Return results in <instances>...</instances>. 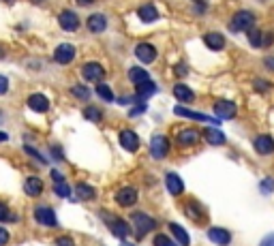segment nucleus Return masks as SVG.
Masks as SVG:
<instances>
[{"instance_id":"obj_1","label":"nucleus","mask_w":274,"mask_h":246,"mask_svg":"<svg viewBox=\"0 0 274 246\" xmlns=\"http://www.w3.org/2000/svg\"><path fill=\"white\" fill-rule=\"evenodd\" d=\"M253 24H255V15L250 13V11H238L229 22V30L231 32H244V30H249V28H253Z\"/></svg>"},{"instance_id":"obj_2","label":"nucleus","mask_w":274,"mask_h":246,"mask_svg":"<svg viewBox=\"0 0 274 246\" xmlns=\"http://www.w3.org/2000/svg\"><path fill=\"white\" fill-rule=\"evenodd\" d=\"M131 222L135 225V229H137V238H144L146 233L154 231V227H156V221L152 219V216L144 214V212H135V214H133Z\"/></svg>"},{"instance_id":"obj_3","label":"nucleus","mask_w":274,"mask_h":246,"mask_svg":"<svg viewBox=\"0 0 274 246\" xmlns=\"http://www.w3.org/2000/svg\"><path fill=\"white\" fill-rule=\"evenodd\" d=\"M150 154H152V159H165L167 154H170V139L163 137V135H154L152 142H150Z\"/></svg>"},{"instance_id":"obj_4","label":"nucleus","mask_w":274,"mask_h":246,"mask_svg":"<svg viewBox=\"0 0 274 246\" xmlns=\"http://www.w3.org/2000/svg\"><path fill=\"white\" fill-rule=\"evenodd\" d=\"M58 24H60L62 30H67V32H75L79 28V17L75 11L71 9H65L60 15H58Z\"/></svg>"},{"instance_id":"obj_5","label":"nucleus","mask_w":274,"mask_h":246,"mask_svg":"<svg viewBox=\"0 0 274 246\" xmlns=\"http://www.w3.org/2000/svg\"><path fill=\"white\" fill-rule=\"evenodd\" d=\"M214 114H217L221 120H231V118H236L238 107L231 101H225V98H221V101L214 103Z\"/></svg>"},{"instance_id":"obj_6","label":"nucleus","mask_w":274,"mask_h":246,"mask_svg":"<svg viewBox=\"0 0 274 246\" xmlns=\"http://www.w3.org/2000/svg\"><path fill=\"white\" fill-rule=\"evenodd\" d=\"M34 219H37L39 225H45V227H56L58 221H56V212L51 208H43L39 206L34 210Z\"/></svg>"},{"instance_id":"obj_7","label":"nucleus","mask_w":274,"mask_h":246,"mask_svg":"<svg viewBox=\"0 0 274 246\" xmlns=\"http://www.w3.org/2000/svg\"><path fill=\"white\" fill-rule=\"evenodd\" d=\"M75 58V48L71 43H60L54 51V60L58 64H69Z\"/></svg>"},{"instance_id":"obj_8","label":"nucleus","mask_w":274,"mask_h":246,"mask_svg":"<svg viewBox=\"0 0 274 246\" xmlns=\"http://www.w3.org/2000/svg\"><path fill=\"white\" fill-rule=\"evenodd\" d=\"M116 201H118V206H122V208L133 206V203H137V191L133 189V186H125V189H120L116 193Z\"/></svg>"},{"instance_id":"obj_9","label":"nucleus","mask_w":274,"mask_h":246,"mask_svg":"<svg viewBox=\"0 0 274 246\" xmlns=\"http://www.w3.org/2000/svg\"><path fill=\"white\" fill-rule=\"evenodd\" d=\"M81 75H84V79H88V81H101L105 77V69L99 62H88V64H84V69H81Z\"/></svg>"},{"instance_id":"obj_10","label":"nucleus","mask_w":274,"mask_h":246,"mask_svg":"<svg viewBox=\"0 0 274 246\" xmlns=\"http://www.w3.org/2000/svg\"><path fill=\"white\" fill-rule=\"evenodd\" d=\"M199 137H201V133L197 131V128H182V131L176 133L178 146H193L199 142Z\"/></svg>"},{"instance_id":"obj_11","label":"nucleus","mask_w":274,"mask_h":246,"mask_svg":"<svg viewBox=\"0 0 274 246\" xmlns=\"http://www.w3.org/2000/svg\"><path fill=\"white\" fill-rule=\"evenodd\" d=\"M107 225H109V229H112L114 236H118L120 240H125L126 236H131V227H129V222H125L122 219H118V216H112V219L107 221Z\"/></svg>"},{"instance_id":"obj_12","label":"nucleus","mask_w":274,"mask_h":246,"mask_svg":"<svg viewBox=\"0 0 274 246\" xmlns=\"http://www.w3.org/2000/svg\"><path fill=\"white\" fill-rule=\"evenodd\" d=\"M135 56L139 62L150 64V62H154V58H156V49H154V45H150V43H139L135 48Z\"/></svg>"},{"instance_id":"obj_13","label":"nucleus","mask_w":274,"mask_h":246,"mask_svg":"<svg viewBox=\"0 0 274 246\" xmlns=\"http://www.w3.org/2000/svg\"><path fill=\"white\" fill-rule=\"evenodd\" d=\"M120 146L125 150H129V152H135L139 148V137H137V133H133V131H122L120 133Z\"/></svg>"},{"instance_id":"obj_14","label":"nucleus","mask_w":274,"mask_h":246,"mask_svg":"<svg viewBox=\"0 0 274 246\" xmlns=\"http://www.w3.org/2000/svg\"><path fill=\"white\" fill-rule=\"evenodd\" d=\"M208 238L212 240L214 244H219V246H227L231 242V233L223 229V227H212V229L208 231Z\"/></svg>"},{"instance_id":"obj_15","label":"nucleus","mask_w":274,"mask_h":246,"mask_svg":"<svg viewBox=\"0 0 274 246\" xmlns=\"http://www.w3.org/2000/svg\"><path fill=\"white\" fill-rule=\"evenodd\" d=\"M28 107L32 111H37V114H43V111L50 109V101L45 95H30L28 97Z\"/></svg>"},{"instance_id":"obj_16","label":"nucleus","mask_w":274,"mask_h":246,"mask_svg":"<svg viewBox=\"0 0 274 246\" xmlns=\"http://www.w3.org/2000/svg\"><path fill=\"white\" fill-rule=\"evenodd\" d=\"M165 184H167V191H170L172 195H182L184 193V182L178 173H167Z\"/></svg>"},{"instance_id":"obj_17","label":"nucleus","mask_w":274,"mask_h":246,"mask_svg":"<svg viewBox=\"0 0 274 246\" xmlns=\"http://www.w3.org/2000/svg\"><path fill=\"white\" fill-rule=\"evenodd\" d=\"M174 114L176 116H184V118H191V120H199V122H214L217 124V120L214 118H210V116H203L199 114V111H191V109H186V107H174Z\"/></svg>"},{"instance_id":"obj_18","label":"nucleus","mask_w":274,"mask_h":246,"mask_svg":"<svg viewBox=\"0 0 274 246\" xmlns=\"http://www.w3.org/2000/svg\"><path fill=\"white\" fill-rule=\"evenodd\" d=\"M24 193L30 197H39L41 193H43V180L34 178V175H30V178H26L24 182Z\"/></svg>"},{"instance_id":"obj_19","label":"nucleus","mask_w":274,"mask_h":246,"mask_svg":"<svg viewBox=\"0 0 274 246\" xmlns=\"http://www.w3.org/2000/svg\"><path fill=\"white\" fill-rule=\"evenodd\" d=\"M174 97H176L178 101H182V103H193L195 101V92L191 90L189 86H184V84L174 86Z\"/></svg>"},{"instance_id":"obj_20","label":"nucleus","mask_w":274,"mask_h":246,"mask_svg":"<svg viewBox=\"0 0 274 246\" xmlns=\"http://www.w3.org/2000/svg\"><path fill=\"white\" fill-rule=\"evenodd\" d=\"M75 197H77L79 201H90V199L97 197V191H95V186H90L86 182H79L77 186H75Z\"/></svg>"},{"instance_id":"obj_21","label":"nucleus","mask_w":274,"mask_h":246,"mask_svg":"<svg viewBox=\"0 0 274 246\" xmlns=\"http://www.w3.org/2000/svg\"><path fill=\"white\" fill-rule=\"evenodd\" d=\"M105 28H107V20H105V15H101V13H92V15L88 17V30H90V32L99 34V32H103Z\"/></svg>"},{"instance_id":"obj_22","label":"nucleus","mask_w":274,"mask_h":246,"mask_svg":"<svg viewBox=\"0 0 274 246\" xmlns=\"http://www.w3.org/2000/svg\"><path fill=\"white\" fill-rule=\"evenodd\" d=\"M137 15L142 22H146V24L159 20V11H156V7H152V4H142V7L137 9Z\"/></svg>"},{"instance_id":"obj_23","label":"nucleus","mask_w":274,"mask_h":246,"mask_svg":"<svg viewBox=\"0 0 274 246\" xmlns=\"http://www.w3.org/2000/svg\"><path fill=\"white\" fill-rule=\"evenodd\" d=\"M203 43H206L210 49L221 51L225 48V37H223V34H219V32H208L206 37H203Z\"/></svg>"},{"instance_id":"obj_24","label":"nucleus","mask_w":274,"mask_h":246,"mask_svg":"<svg viewBox=\"0 0 274 246\" xmlns=\"http://www.w3.org/2000/svg\"><path fill=\"white\" fill-rule=\"evenodd\" d=\"M203 137H206V142L210 146H223L225 144V133L221 131V128H208V131H203Z\"/></svg>"},{"instance_id":"obj_25","label":"nucleus","mask_w":274,"mask_h":246,"mask_svg":"<svg viewBox=\"0 0 274 246\" xmlns=\"http://www.w3.org/2000/svg\"><path fill=\"white\" fill-rule=\"evenodd\" d=\"M255 150H257L259 154H272V152H274L272 137H268V135L257 137V139H255Z\"/></svg>"},{"instance_id":"obj_26","label":"nucleus","mask_w":274,"mask_h":246,"mask_svg":"<svg viewBox=\"0 0 274 246\" xmlns=\"http://www.w3.org/2000/svg\"><path fill=\"white\" fill-rule=\"evenodd\" d=\"M170 231L174 233V236H176V240H178L180 246H189V244H191L189 233H186V229H184V227H180L178 222H172V225H170Z\"/></svg>"},{"instance_id":"obj_27","label":"nucleus","mask_w":274,"mask_h":246,"mask_svg":"<svg viewBox=\"0 0 274 246\" xmlns=\"http://www.w3.org/2000/svg\"><path fill=\"white\" fill-rule=\"evenodd\" d=\"M135 88H137V95L142 98H148V97H152L156 92V86H154L152 79H146V81H142V84L135 86Z\"/></svg>"},{"instance_id":"obj_28","label":"nucleus","mask_w":274,"mask_h":246,"mask_svg":"<svg viewBox=\"0 0 274 246\" xmlns=\"http://www.w3.org/2000/svg\"><path fill=\"white\" fill-rule=\"evenodd\" d=\"M129 79H131V84H133V86H139V84H142V81H146V79H150V75L146 73V69L133 67L131 71H129Z\"/></svg>"},{"instance_id":"obj_29","label":"nucleus","mask_w":274,"mask_h":246,"mask_svg":"<svg viewBox=\"0 0 274 246\" xmlns=\"http://www.w3.org/2000/svg\"><path fill=\"white\" fill-rule=\"evenodd\" d=\"M247 34H249V41H250V45H253L255 49L264 45V37H261V30H259V28H255V26H253V28H249V30H247Z\"/></svg>"},{"instance_id":"obj_30","label":"nucleus","mask_w":274,"mask_h":246,"mask_svg":"<svg viewBox=\"0 0 274 246\" xmlns=\"http://www.w3.org/2000/svg\"><path fill=\"white\" fill-rule=\"evenodd\" d=\"M97 95L101 97L103 101H107V103L114 101V92H112V88H109L107 84H97Z\"/></svg>"},{"instance_id":"obj_31","label":"nucleus","mask_w":274,"mask_h":246,"mask_svg":"<svg viewBox=\"0 0 274 246\" xmlns=\"http://www.w3.org/2000/svg\"><path fill=\"white\" fill-rule=\"evenodd\" d=\"M186 214L191 216V221H195V222H203V214L199 212V210H195V201H191L189 206H186Z\"/></svg>"},{"instance_id":"obj_32","label":"nucleus","mask_w":274,"mask_h":246,"mask_svg":"<svg viewBox=\"0 0 274 246\" xmlns=\"http://www.w3.org/2000/svg\"><path fill=\"white\" fill-rule=\"evenodd\" d=\"M84 116L90 122H101V109H99V107H86L84 109Z\"/></svg>"},{"instance_id":"obj_33","label":"nucleus","mask_w":274,"mask_h":246,"mask_svg":"<svg viewBox=\"0 0 274 246\" xmlns=\"http://www.w3.org/2000/svg\"><path fill=\"white\" fill-rule=\"evenodd\" d=\"M71 92H73V97H77L81 98V101H86V98H90V90L86 86H73L71 88Z\"/></svg>"},{"instance_id":"obj_34","label":"nucleus","mask_w":274,"mask_h":246,"mask_svg":"<svg viewBox=\"0 0 274 246\" xmlns=\"http://www.w3.org/2000/svg\"><path fill=\"white\" fill-rule=\"evenodd\" d=\"M54 193L58 197H69V195H71V189H69V184H65V180H62V182H56Z\"/></svg>"},{"instance_id":"obj_35","label":"nucleus","mask_w":274,"mask_h":246,"mask_svg":"<svg viewBox=\"0 0 274 246\" xmlns=\"http://www.w3.org/2000/svg\"><path fill=\"white\" fill-rule=\"evenodd\" d=\"M154 246H176L167 236H154Z\"/></svg>"},{"instance_id":"obj_36","label":"nucleus","mask_w":274,"mask_h":246,"mask_svg":"<svg viewBox=\"0 0 274 246\" xmlns=\"http://www.w3.org/2000/svg\"><path fill=\"white\" fill-rule=\"evenodd\" d=\"M272 191H274V180L266 178L264 182H261V193H272Z\"/></svg>"},{"instance_id":"obj_37","label":"nucleus","mask_w":274,"mask_h":246,"mask_svg":"<svg viewBox=\"0 0 274 246\" xmlns=\"http://www.w3.org/2000/svg\"><path fill=\"white\" fill-rule=\"evenodd\" d=\"M24 150H26V152H28V154H30V156H34V159H37V161H41V163H45V156H43V154H39V152L34 150V148H30V146H26Z\"/></svg>"},{"instance_id":"obj_38","label":"nucleus","mask_w":274,"mask_h":246,"mask_svg":"<svg viewBox=\"0 0 274 246\" xmlns=\"http://www.w3.org/2000/svg\"><path fill=\"white\" fill-rule=\"evenodd\" d=\"M144 111H146V103H142V105H139V107H133V109L129 111V116H131V118H135V116L144 114Z\"/></svg>"},{"instance_id":"obj_39","label":"nucleus","mask_w":274,"mask_h":246,"mask_svg":"<svg viewBox=\"0 0 274 246\" xmlns=\"http://www.w3.org/2000/svg\"><path fill=\"white\" fill-rule=\"evenodd\" d=\"M7 90H9V79L4 75H0V95H4Z\"/></svg>"},{"instance_id":"obj_40","label":"nucleus","mask_w":274,"mask_h":246,"mask_svg":"<svg viewBox=\"0 0 274 246\" xmlns=\"http://www.w3.org/2000/svg\"><path fill=\"white\" fill-rule=\"evenodd\" d=\"M56 246H75L71 238H58L56 240Z\"/></svg>"},{"instance_id":"obj_41","label":"nucleus","mask_w":274,"mask_h":246,"mask_svg":"<svg viewBox=\"0 0 274 246\" xmlns=\"http://www.w3.org/2000/svg\"><path fill=\"white\" fill-rule=\"evenodd\" d=\"M9 242V231L7 229H2V227H0V246H4Z\"/></svg>"},{"instance_id":"obj_42","label":"nucleus","mask_w":274,"mask_h":246,"mask_svg":"<svg viewBox=\"0 0 274 246\" xmlns=\"http://www.w3.org/2000/svg\"><path fill=\"white\" fill-rule=\"evenodd\" d=\"M259 246H274V233H270V236H266L264 240H261Z\"/></svg>"},{"instance_id":"obj_43","label":"nucleus","mask_w":274,"mask_h":246,"mask_svg":"<svg viewBox=\"0 0 274 246\" xmlns=\"http://www.w3.org/2000/svg\"><path fill=\"white\" fill-rule=\"evenodd\" d=\"M9 219V210L4 203H0V221H7Z\"/></svg>"},{"instance_id":"obj_44","label":"nucleus","mask_w":274,"mask_h":246,"mask_svg":"<svg viewBox=\"0 0 274 246\" xmlns=\"http://www.w3.org/2000/svg\"><path fill=\"white\" fill-rule=\"evenodd\" d=\"M255 88H257V90H261V92H264V90H268V88H270V86H268L264 79H255Z\"/></svg>"},{"instance_id":"obj_45","label":"nucleus","mask_w":274,"mask_h":246,"mask_svg":"<svg viewBox=\"0 0 274 246\" xmlns=\"http://www.w3.org/2000/svg\"><path fill=\"white\" fill-rule=\"evenodd\" d=\"M266 67L270 69V71H274V58H266Z\"/></svg>"},{"instance_id":"obj_46","label":"nucleus","mask_w":274,"mask_h":246,"mask_svg":"<svg viewBox=\"0 0 274 246\" xmlns=\"http://www.w3.org/2000/svg\"><path fill=\"white\" fill-rule=\"evenodd\" d=\"M51 178H54V180H56V182H62V175H60V173H58V172H56V169H54V172H51Z\"/></svg>"},{"instance_id":"obj_47","label":"nucleus","mask_w":274,"mask_h":246,"mask_svg":"<svg viewBox=\"0 0 274 246\" xmlns=\"http://www.w3.org/2000/svg\"><path fill=\"white\" fill-rule=\"evenodd\" d=\"M176 73H178V75H184V73H186V67H180V64H178V67H176Z\"/></svg>"},{"instance_id":"obj_48","label":"nucleus","mask_w":274,"mask_h":246,"mask_svg":"<svg viewBox=\"0 0 274 246\" xmlns=\"http://www.w3.org/2000/svg\"><path fill=\"white\" fill-rule=\"evenodd\" d=\"M272 39H274L272 34H268V37H264V45H270V43H272Z\"/></svg>"},{"instance_id":"obj_49","label":"nucleus","mask_w":274,"mask_h":246,"mask_svg":"<svg viewBox=\"0 0 274 246\" xmlns=\"http://www.w3.org/2000/svg\"><path fill=\"white\" fill-rule=\"evenodd\" d=\"M77 2H79V4H84V7H86V4H92L95 0H77Z\"/></svg>"},{"instance_id":"obj_50","label":"nucleus","mask_w":274,"mask_h":246,"mask_svg":"<svg viewBox=\"0 0 274 246\" xmlns=\"http://www.w3.org/2000/svg\"><path fill=\"white\" fill-rule=\"evenodd\" d=\"M7 139H9L7 133H0V142H7Z\"/></svg>"},{"instance_id":"obj_51","label":"nucleus","mask_w":274,"mask_h":246,"mask_svg":"<svg viewBox=\"0 0 274 246\" xmlns=\"http://www.w3.org/2000/svg\"><path fill=\"white\" fill-rule=\"evenodd\" d=\"M122 246H135V244H126V242H122Z\"/></svg>"},{"instance_id":"obj_52","label":"nucleus","mask_w":274,"mask_h":246,"mask_svg":"<svg viewBox=\"0 0 274 246\" xmlns=\"http://www.w3.org/2000/svg\"><path fill=\"white\" fill-rule=\"evenodd\" d=\"M2 56H4V51H2V49H0V58H2Z\"/></svg>"},{"instance_id":"obj_53","label":"nucleus","mask_w":274,"mask_h":246,"mask_svg":"<svg viewBox=\"0 0 274 246\" xmlns=\"http://www.w3.org/2000/svg\"><path fill=\"white\" fill-rule=\"evenodd\" d=\"M4 2H13V0H4Z\"/></svg>"},{"instance_id":"obj_54","label":"nucleus","mask_w":274,"mask_h":246,"mask_svg":"<svg viewBox=\"0 0 274 246\" xmlns=\"http://www.w3.org/2000/svg\"><path fill=\"white\" fill-rule=\"evenodd\" d=\"M193 2H199V0H193Z\"/></svg>"}]
</instances>
